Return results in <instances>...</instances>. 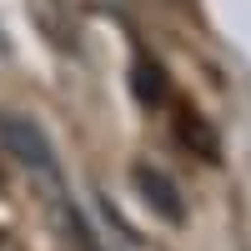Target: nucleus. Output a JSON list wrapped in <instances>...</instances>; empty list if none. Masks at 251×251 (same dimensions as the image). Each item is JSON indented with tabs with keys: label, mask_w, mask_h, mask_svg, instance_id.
Instances as JSON below:
<instances>
[{
	"label": "nucleus",
	"mask_w": 251,
	"mask_h": 251,
	"mask_svg": "<svg viewBox=\"0 0 251 251\" xmlns=\"http://www.w3.org/2000/svg\"><path fill=\"white\" fill-rule=\"evenodd\" d=\"M181 141L191 146L196 156H206V161H216V156H221V151H216V136H211V131H201V121H196L191 111L181 116Z\"/></svg>",
	"instance_id": "20e7f679"
},
{
	"label": "nucleus",
	"mask_w": 251,
	"mask_h": 251,
	"mask_svg": "<svg viewBox=\"0 0 251 251\" xmlns=\"http://www.w3.org/2000/svg\"><path fill=\"white\" fill-rule=\"evenodd\" d=\"M0 146L20 161V166H30L35 176H60V166H55V151H50V141H46V131L40 126H30V121H20V116H0Z\"/></svg>",
	"instance_id": "f257e3e1"
},
{
	"label": "nucleus",
	"mask_w": 251,
	"mask_h": 251,
	"mask_svg": "<svg viewBox=\"0 0 251 251\" xmlns=\"http://www.w3.org/2000/svg\"><path fill=\"white\" fill-rule=\"evenodd\" d=\"M136 191L146 196V206H151L156 216H166L171 226H181V221H186V206H181L176 181H171V176H161L151 161H141V166H136Z\"/></svg>",
	"instance_id": "f03ea898"
},
{
	"label": "nucleus",
	"mask_w": 251,
	"mask_h": 251,
	"mask_svg": "<svg viewBox=\"0 0 251 251\" xmlns=\"http://www.w3.org/2000/svg\"><path fill=\"white\" fill-rule=\"evenodd\" d=\"M131 86H136V100L141 106H166V96H171V80H166V71L156 66L151 55H141L136 60V71H131Z\"/></svg>",
	"instance_id": "7ed1b4c3"
}]
</instances>
